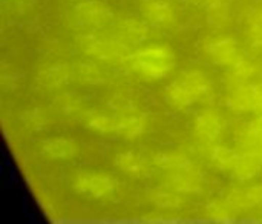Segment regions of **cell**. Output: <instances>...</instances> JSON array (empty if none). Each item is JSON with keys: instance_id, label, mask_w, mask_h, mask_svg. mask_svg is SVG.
<instances>
[{"instance_id": "1", "label": "cell", "mask_w": 262, "mask_h": 224, "mask_svg": "<svg viewBox=\"0 0 262 224\" xmlns=\"http://www.w3.org/2000/svg\"><path fill=\"white\" fill-rule=\"evenodd\" d=\"M210 92V85L200 72H187L180 82L170 85L166 91V100L177 109L190 106L195 100L206 98Z\"/></svg>"}, {"instance_id": "2", "label": "cell", "mask_w": 262, "mask_h": 224, "mask_svg": "<svg viewBox=\"0 0 262 224\" xmlns=\"http://www.w3.org/2000/svg\"><path fill=\"white\" fill-rule=\"evenodd\" d=\"M175 63L173 54L166 46H152L127 58V65L149 77L166 75Z\"/></svg>"}, {"instance_id": "3", "label": "cell", "mask_w": 262, "mask_h": 224, "mask_svg": "<svg viewBox=\"0 0 262 224\" xmlns=\"http://www.w3.org/2000/svg\"><path fill=\"white\" fill-rule=\"evenodd\" d=\"M74 189L80 194H86L95 198H103L115 192L117 181L104 174L81 172L74 178Z\"/></svg>"}, {"instance_id": "4", "label": "cell", "mask_w": 262, "mask_h": 224, "mask_svg": "<svg viewBox=\"0 0 262 224\" xmlns=\"http://www.w3.org/2000/svg\"><path fill=\"white\" fill-rule=\"evenodd\" d=\"M41 152L45 157L52 160H71L77 155V146L71 140L52 138L43 143Z\"/></svg>"}, {"instance_id": "5", "label": "cell", "mask_w": 262, "mask_h": 224, "mask_svg": "<svg viewBox=\"0 0 262 224\" xmlns=\"http://www.w3.org/2000/svg\"><path fill=\"white\" fill-rule=\"evenodd\" d=\"M209 54L218 63H238V49L236 43L230 38H223L209 46Z\"/></svg>"}, {"instance_id": "6", "label": "cell", "mask_w": 262, "mask_h": 224, "mask_svg": "<svg viewBox=\"0 0 262 224\" xmlns=\"http://www.w3.org/2000/svg\"><path fill=\"white\" fill-rule=\"evenodd\" d=\"M75 11H77L78 18L86 25H89V23H103L111 15L107 8L104 5H101V3H97V2H84Z\"/></svg>"}, {"instance_id": "7", "label": "cell", "mask_w": 262, "mask_h": 224, "mask_svg": "<svg viewBox=\"0 0 262 224\" xmlns=\"http://www.w3.org/2000/svg\"><path fill=\"white\" fill-rule=\"evenodd\" d=\"M196 129L200 134L215 138L221 132V118L213 111H203L196 117Z\"/></svg>"}, {"instance_id": "8", "label": "cell", "mask_w": 262, "mask_h": 224, "mask_svg": "<svg viewBox=\"0 0 262 224\" xmlns=\"http://www.w3.org/2000/svg\"><path fill=\"white\" fill-rule=\"evenodd\" d=\"M115 121V131L124 137H137L144 132V120L135 115H121L114 120Z\"/></svg>"}, {"instance_id": "9", "label": "cell", "mask_w": 262, "mask_h": 224, "mask_svg": "<svg viewBox=\"0 0 262 224\" xmlns=\"http://www.w3.org/2000/svg\"><path fill=\"white\" fill-rule=\"evenodd\" d=\"M123 45L111 43V42H92L88 43V52L91 55H95L101 60H112L121 55Z\"/></svg>"}, {"instance_id": "10", "label": "cell", "mask_w": 262, "mask_h": 224, "mask_svg": "<svg viewBox=\"0 0 262 224\" xmlns=\"http://www.w3.org/2000/svg\"><path fill=\"white\" fill-rule=\"evenodd\" d=\"M146 15L152 20V23L155 25H164L169 23L170 17H172V9L169 5L163 3V2H154L149 3L144 9Z\"/></svg>"}, {"instance_id": "11", "label": "cell", "mask_w": 262, "mask_h": 224, "mask_svg": "<svg viewBox=\"0 0 262 224\" xmlns=\"http://www.w3.org/2000/svg\"><path fill=\"white\" fill-rule=\"evenodd\" d=\"M155 163L161 168L177 169V171H189L192 168L190 161L186 157L177 155V154H157Z\"/></svg>"}, {"instance_id": "12", "label": "cell", "mask_w": 262, "mask_h": 224, "mask_svg": "<svg viewBox=\"0 0 262 224\" xmlns=\"http://www.w3.org/2000/svg\"><path fill=\"white\" fill-rule=\"evenodd\" d=\"M115 163L120 169L126 171V172H132V174H138L143 171V161L141 158L134 154V152H121L115 157Z\"/></svg>"}, {"instance_id": "13", "label": "cell", "mask_w": 262, "mask_h": 224, "mask_svg": "<svg viewBox=\"0 0 262 224\" xmlns=\"http://www.w3.org/2000/svg\"><path fill=\"white\" fill-rule=\"evenodd\" d=\"M235 166V172L238 177L241 178H250L252 175H255L259 171V163L255 157L252 155H244V157H238L233 163Z\"/></svg>"}, {"instance_id": "14", "label": "cell", "mask_w": 262, "mask_h": 224, "mask_svg": "<svg viewBox=\"0 0 262 224\" xmlns=\"http://www.w3.org/2000/svg\"><path fill=\"white\" fill-rule=\"evenodd\" d=\"M69 77V71L64 65H55L51 66L49 69L41 72V80L45 85L49 86H57V85H63Z\"/></svg>"}, {"instance_id": "15", "label": "cell", "mask_w": 262, "mask_h": 224, "mask_svg": "<svg viewBox=\"0 0 262 224\" xmlns=\"http://www.w3.org/2000/svg\"><path fill=\"white\" fill-rule=\"evenodd\" d=\"M78 75H80V78L83 82L91 83V85H98V83L103 82V77H101L100 71L91 63H81L78 66Z\"/></svg>"}, {"instance_id": "16", "label": "cell", "mask_w": 262, "mask_h": 224, "mask_svg": "<svg viewBox=\"0 0 262 224\" xmlns=\"http://www.w3.org/2000/svg\"><path fill=\"white\" fill-rule=\"evenodd\" d=\"M143 28L135 23V22H127L124 26H123V31H121V35H124L126 40H129L130 43H140L143 38H144V34H143Z\"/></svg>"}, {"instance_id": "17", "label": "cell", "mask_w": 262, "mask_h": 224, "mask_svg": "<svg viewBox=\"0 0 262 224\" xmlns=\"http://www.w3.org/2000/svg\"><path fill=\"white\" fill-rule=\"evenodd\" d=\"M88 126L95 132H107V131L115 129V121L104 115H95V117L89 118Z\"/></svg>"}, {"instance_id": "18", "label": "cell", "mask_w": 262, "mask_h": 224, "mask_svg": "<svg viewBox=\"0 0 262 224\" xmlns=\"http://www.w3.org/2000/svg\"><path fill=\"white\" fill-rule=\"evenodd\" d=\"M212 158L216 163H220L223 166H227V165H233L238 157L235 155V152H232L227 148H215L213 149V154H212Z\"/></svg>"}, {"instance_id": "19", "label": "cell", "mask_w": 262, "mask_h": 224, "mask_svg": "<svg viewBox=\"0 0 262 224\" xmlns=\"http://www.w3.org/2000/svg\"><path fill=\"white\" fill-rule=\"evenodd\" d=\"M152 198L160 208H173L180 203V200L175 195L167 194V192H157V194H154Z\"/></svg>"}, {"instance_id": "20", "label": "cell", "mask_w": 262, "mask_h": 224, "mask_svg": "<svg viewBox=\"0 0 262 224\" xmlns=\"http://www.w3.org/2000/svg\"><path fill=\"white\" fill-rule=\"evenodd\" d=\"M109 105H111L112 109H115V111H123V112H130V111H134V103H132L130 100L124 98V97H120V95L114 97V98L109 101Z\"/></svg>"}, {"instance_id": "21", "label": "cell", "mask_w": 262, "mask_h": 224, "mask_svg": "<svg viewBox=\"0 0 262 224\" xmlns=\"http://www.w3.org/2000/svg\"><path fill=\"white\" fill-rule=\"evenodd\" d=\"M25 121H26L29 126H32V128H40L43 118H41L40 112H38L37 109H34V111H29V112L25 114Z\"/></svg>"}]
</instances>
